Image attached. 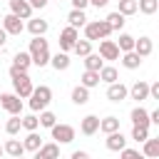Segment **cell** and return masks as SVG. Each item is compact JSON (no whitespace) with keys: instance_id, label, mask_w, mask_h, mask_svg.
<instances>
[{"instance_id":"cell-1","label":"cell","mask_w":159,"mask_h":159,"mask_svg":"<svg viewBox=\"0 0 159 159\" xmlns=\"http://www.w3.org/2000/svg\"><path fill=\"white\" fill-rule=\"evenodd\" d=\"M30 60H32V65H37V67H45V65H50V45H47V40L40 35V37H32L30 40Z\"/></svg>"},{"instance_id":"cell-2","label":"cell","mask_w":159,"mask_h":159,"mask_svg":"<svg viewBox=\"0 0 159 159\" xmlns=\"http://www.w3.org/2000/svg\"><path fill=\"white\" fill-rule=\"evenodd\" d=\"M10 77H12V89H15V94L20 97V99H27L30 97V92H32V80H30V75L27 72H22V70H17V67H10Z\"/></svg>"},{"instance_id":"cell-3","label":"cell","mask_w":159,"mask_h":159,"mask_svg":"<svg viewBox=\"0 0 159 159\" xmlns=\"http://www.w3.org/2000/svg\"><path fill=\"white\" fill-rule=\"evenodd\" d=\"M30 109L32 112H42V109H47V104L52 102V89L47 87V84H40V87H32V92H30Z\"/></svg>"},{"instance_id":"cell-4","label":"cell","mask_w":159,"mask_h":159,"mask_svg":"<svg viewBox=\"0 0 159 159\" xmlns=\"http://www.w3.org/2000/svg\"><path fill=\"white\" fill-rule=\"evenodd\" d=\"M112 35V27L107 25V20H92L84 22V40L94 42V40H107Z\"/></svg>"},{"instance_id":"cell-5","label":"cell","mask_w":159,"mask_h":159,"mask_svg":"<svg viewBox=\"0 0 159 159\" xmlns=\"http://www.w3.org/2000/svg\"><path fill=\"white\" fill-rule=\"evenodd\" d=\"M50 132H52V139H55L57 144H70V142H75V127H70V124H52Z\"/></svg>"},{"instance_id":"cell-6","label":"cell","mask_w":159,"mask_h":159,"mask_svg":"<svg viewBox=\"0 0 159 159\" xmlns=\"http://www.w3.org/2000/svg\"><path fill=\"white\" fill-rule=\"evenodd\" d=\"M0 107L7 114H20L22 112V99L15 92H5V94H0Z\"/></svg>"},{"instance_id":"cell-7","label":"cell","mask_w":159,"mask_h":159,"mask_svg":"<svg viewBox=\"0 0 159 159\" xmlns=\"http://www.w3.org/2000/svg\"><path fill=\"white\" fill-rule=\"evenodd\" d=\"M77 40H80L77 27H65V30L60 32V50H62V52H70V50L75 47Z\"/></svg>"},{"instance_id":"cell-8","label":"cell","mask_w":159,"mask_h":159,"mask_svg":"<svg viewBox=\"0 0 159 159\" xmlns=\"http://www.w3.org/2000/svg\"><path fill=\"white\" fill-rule=\"evenodd\" d=\"M127 97H129V87H124L119 80L107 87V99H109V102H117V104H119V102H124Z\"/></svg>"},{"instance_id":"cell-9","label":"cell","mask_w":159,"mask_h":159,"mask_svg":"<svg viewBox=\"0 0 159 159\" xmlns=\"http://www.w3.org/2000/svg\"><path fill=\"white\" fill-rule=\"evenodd\" d=\"M7 35H20L22 30H25V25H22V20L17 17V15H12V12H7L5 17H2V25H0Z\"/></svg>"},{"instance_id":"cell-10","label":"cell","mask_w":159,"mask_h":159,"mask_svg":"<svg viewBox=\"0 0 159 159\" xmlns=\"http://www.w3.org/2000/svg\"><path fill=\"white\" fill-rule=\"evenodd\" d=\"M119 47H117V42L114 40H99V57L102 60H119Z\"/></svg>"},{"instance_id":"cell-11","label":"cell","mask_w":159,"mask_h":159,"mask_svg":"<svg viewBox=\"0 0 159 159\" xmlns=\"http://www.w3.org/2000/svg\"><path fill=\"white\" fill-rule=\"evenodd\" d=\"M7 5H10V12L17 15L20 20H30L32 17V7H30L27 0H7Z\"/></svg>"},{"instance_id":"cell-12","label":"cell","mask_w":159,"mask_h":159,"mask_svg":"<svg viewBox=\"0 0 159 159\" xmlns=\"http://www.w3.org/2000/svg\"><path fill=\"white\" fill-rule=\"evenodd\" d=\"M104 144H107L109 152H122V149L127 147V137L122 134V129H117V132H109V134H107Z\"/></svg>"},{"instance_id":"cell-13","label":"cell","mask_w":159,"mask_h":159,"mask_svg":"<svg viewBox=\"0 0 159 159\" xmlns=\"http://www.w3.org/2000/svg\"><path fill=\"white\" fill-rule=\"evenodd\" d=\"M32 159H60V144H57V142H47V144H42V147L35 152Z\"/></svg>"},{"instance_id":"cell-14","label":"cell","mask_w":159,"mask_h":159,"mask_svg":"<svg viewBox=\"0 0 159 159\" xmlns=\"http://www.w3.org/2000/svg\"><path fill=\"white\" fill-rule=\"evenodd\" d=\"M152 50H154V42H152V37H147V35H142L139 40H134V52L144 60V57H149L152 55Z\"/></svg>"},{"instance_id":"cell-15","label":"cell","mask_w":159,"mask_h":159,"mask_svg":"<svg viewBox=\"0 0 159 159\" xmlns=\"http://www.w3.org/2000/svg\"><path fill=\"white\" fill-rule=\"evenodd\" d=\"M129 97H132V99H137V102L149 99V84H147V82H142V80H137V82L129 87Z\"/></svg>"},{"instance_id":"cell-16","label":"cell","mask_w":159,"mask_h":159,"mask_svg":"<svg viewBox=\"0 0 159 159\" xmlns=\"http://www.w3.org/2000/svg\"><path fill=\"white\" fill-rule=\"evenodd\" d=\"M80 132H82L84 137H92L94 132H99V117H94V114H87V117L80 122Z\"/></svg>"},{"instance_id":"cell-17","label":"cell","mask_w":159,"mask_h":159,"mask_svg":"<svg viewBox=\"0 0 159 159\" xmlns=\"http://www.w3.org/2000/svg\"><path fill=\"white\" fill-rule=\"evenodd\" d=\"M142 144H144V147H142L144 159H157V157H159V137H149V139H144Z\"/></svg>"},{"instance_id":"cell-18","label":"cell","mask_w":159,"mask_h":159,"mask_svg":"<svg viewBox=\"0 0 159 159\" xmlns=\"http://www.w3.org/2000/svg\"><path fill=\"white\" fill-rule=\"evenodd\" d=\"M47 20H42V17H30V22H27V30H30V35L32 37H40V35H45L47 32Z\"/></svg>"},{"instance_id":"cell-19","label":"cell","mask_w":159,"mask_h":159,"mask_svg":"<svg viewBox=\"0 0 159 159\" xmlns=\"http://www.w3.org/2000/svg\"><path fill=\"white\" fill-rule=\"evenodd\" d=\"M129 117H132V124H137V127H149V112H147L142 104L134 107Z\"/></svg>"},{"instance_id":"cell-20","label":"cell","mask_w":159,"mask_h":159,"mask_svg":"<svg viewBox=\"0 0 159 159\" xmlns=\"http://www.w3.org/2000/svg\"><path fill=\"white\" fill-rule=\"evenodd\" d=\"M2 152H5L7 157H22L25 147H22V142H20V139H7V142L2 144Z\"/></svg>"},{"instance_id":"cell-21","label":"cell","mask_w":159,"mask_h":159,"mask_svg":"<svg viewBox=\"0 0 159 159\" xmlns=\"http://www.w3.org/2000/svg\"><path fill=\"white\" fill-rule=\"evenodd\" d=\"M50 65H52L57 72H62V70H67V67H70V55L60 50L57 55H52V57H50Z\"/></svg>"},{"instance_id":"cell-22","label":"cell","mask_w":159,"mask_h":159,"mask_svg":"<svg viewBox=\"0 0 159 159\" xmlns=\"http://www.w3.org/2000/svg\"><path fill=\"white\" fill-rule=\"evenodd\" d=\"M22 147H25V152H37V149L42 147L40 134H37V132H27V137L22 139Z\"/></svg>"},{"instance_id":"cell-23","label":"cell","mask_w":159,"mask_h":159,"mask_svg":"<svg viewBox=\"0 0 159 159\" xmlns=\"http://www.w3.org/2000/svg\"><path fill=\"white\" fill-rule=\"evenodd\" d=\"M67 22H70V27H84V22H87V15H84V10H70V15H67Z\"/></svg>"},{"instance_id":"cell-24","label":"cell","mask_w":159,"mask_h":159,"mask_svg":"<svg viewBox=\"0 0 159 159\" xmlns=\"http://www.w3.org/2000/svg\"><path fill=\"white\" fill-rule=\"evenodd\" d=\"M122 65H124L127 70H137V67L142 65V57H139L134 50H129V52H122Z\"/></svg>"},{"instance_id":"cell-25","label":"cell","mask_w":159,"mask_h":159,"mask_svg":"<svg viewBox=\"0 0 159 159\" xmlns=\"http://www.w3.org/2000/svg\"><path fill=\"white\" fill-rule=\"evenodd\" d=\"M119 80V75H117V67H112V65H102V70H99V82H107V84H112V82H117Z\"/></svg>"},{"instance_id":"cell-26","label":"cell","mask_w":159,"mask_h":159,"mask_svg":"<svg viewBox=\"0 0 159 159\" xmlns=\"http://www.w3.org/2000/svg\"><path fill=\"white\" fill-rule=\"evenodd\" d=\"M80 84H82V87H87V89L97 87V84H99V72L84 70V72H82V77H80Z\"/></svg>"},{"instance_id":"cell-27","label":"cell","mask_w":159,"mask_h":159,"mask_svg":"<svg viewBox=\"0 0 159 159\" xmlns=\"http://www.w3.org/2000/svg\"><path fill=\"white\" fill-rule=\"evenodd\" d=\"M72 102H75L77 107L87 104V102H89V89H87V87H82V84H77V87L72 89Z\"/></svg>"},{"instance_id":"cell-28","label":"cell","mask_w":159,"mask_h":159,"mask_svg":"<svg viewBox=\"0 0 159 159\" xmlns=\"http://www.w3.org/2000/svg\"><path fill=\"white\" fill-rule=\"evenodd\" d=\"M30 65H32L30 52H17V55L12 57V67H17V70H22V72H27V70H30Z\"/></svg>"},{"instance_id":"cell-29","label":"cell","mask_w":159,"mask_h":159,"mask_svg":"<svg viewBox=\"0 0 159 159\" xmlns=\"http://www.w3.org/2000/svg\"><path fill=\"white\" fill-rule=\"evenodd\" d=\"M102 65H104V60H102L99 55H94V52H89V55H84V70H92V72H99V70H102Z\"/></svg>"},{"instance_id":"cell-30","label":"cell","mask_w":159,"mask_h":159,"mask_svg":"<svg viewBox=\"0 0 159 159\" xmlns=\"http://www.w3.org/2000/svg\"><path fill=\"white\" fill-rule=\"evenodd\" d=\"M104 20H107V25L112 27V32H114V30H122V27H124V22H127V20H124V15H122V12H117V10H114V12H109Z\"/></svg>"},{"instance_id":"cell-31","label":"cell","mask_w":159,"mask_h":159,"mask_svg":"<svg viewBox=\"0 0 159 159\" xmlns=\"http://www.w3.org/2000/svg\"><path fill=\"white\" fill-rule=\"evenodd\" d=\"M119 129V119L117 117H104V119H99V132H104V134H109V132H117Z\"/></svg>"},{"instance_id":"cell-32","label":"cell","mask_w":159,"mask_h":159,"mask_svg":"<svg viewBox=\"0 0 159 159\" xmlns=\"http://www.w3.org/2000/svg\"><path fill=\"white\" fill-rule=\"evenodd\" d=\"M137 10L144 15H154L159 10V0H137Z\"/></svg>"},{"instance_id":"cell-33","label":"cell","mask_w":159,"mask_h":159,"mask_svg":"<svg viewBox=\"0 0 159 159\" xmlns=\"http://www.w3.org/2000/svg\"><path fill=\"white\" fill-rule=\"evenodd\" d=\"M117 47H119V52H129V50H134V37H132V35H127V32H119Z\"/></svg>"},{"instance_id":"cell-34","label":"cell","mask_w":159,"mask_h":159,"mask_svg":"<svg viewBox=\"0 0 159 159\" xmlns=\"http://www.w3.org/2000/svg\"><path fill=\"white\" fill-rule=\"evenodd\" d=\"M22 129V122H20V114H10V119H7V124H5V132L10 134V137H15L17 132Z\"/></svg>"},{"instance_id":"cell-35","label":"cell","mask_w":159,"mask_h":159,"mask_svg":"<svg viewBox=\"0 0 159 159\" xmlns=\"http://www.w3.org/2000/svg\"><path fill=\"white\" fill-rule=\"evenodd\" d=\"M37 119H40V127H47V129H50L52 124H57V117H55V112H50V109H42Z\"/></svg>"},{"instance_id":"cell-36","label":"cell","mask_w":159,"mask_h":159,"mask_svg":"<svg viewBox=\"0 0 159 159\" xmlns=\"http://www.w3.org/2000/svg\"><path fill=\"white\" fill-rule=\"evenodd\" d=\"M117 2H119V10H117V12H122L124 17L137 12V0H117Z\"/></svg>"},{"instance_id":"cell-37","label":"cell","mask_w":159,"mask_h":159,"mask_svg":"<svg viewBox=\"0 0 159 159\" xmlns=\"http://www.w3.org/2000/svg\"><path fill=\"white\" fill-rule=\"evenodd\" d=\"M72 50H75L80 57H84V55H89V52H92V42H89V40H77Z\"/></svg>"},{"instance_id":"cell-38","label":"cell","mask_w":159,"mask_h":159,"mask_svg":"<svg viewBox=\"0 0 159 159\" xmlns=\"http://www.w3.org/2000/svg\"><path fill=\"white\" fill-rule=\"evenodd\" d=\"M20 122H22V129H27V132H35V129L40 127V119H37L35 114H27V117H20Z\"/></svg>"},{"instance_id":"cell-39","label":"cell","mask_w":159,"mask_h":159,"mask_svg":"<svg viewBox=\"0 0 159 159\" xmlns=\"http://www.w3.org/2000/svg\"><path fill=\"white\" fill-rule=\"evenodd\" d=\"M132 139L134 142H144V139H149V127H132Z\"/></svg>"},{"instance_id":"cell-40","label":"cell","mask_w":159,"mask_h":159,"mask_svg":"<svg viewBox=\"0 0 159 159\" xmlns=\"http://www.w3.org/2000/svg\"><path fill=\"white\" fill-rule=\"evenodd\" d=\"M119 154H122V159H144V154L139 149H129V147H124Z\"/></svg>"},{"instance_id":"cell-41","label":"cell","mask_w":159,"mask_h":159,"mask_svg":"<svg viewBox=\"0 0 159 159\" xmlns=\"http://www.w3.org/2000/svg\"><path fill=\"white\" fill-rule=\"evenodd\" d=\"M149 99H159V82L149 84Z\"/></svg>"},{"instance_id":"cell-42","label":"cell","mask_w":159,"mask_h":159,"mask_svg":"<svg viewBox=\"0 0 159 159\" xmlns=\"http://www.w3.org/2000/svg\"><path fill=\"white\" fill-rule=\"evenodd\" d=\"M70 2H72V7H75V10H84V7L89 5V0H70Z\"/></svg>"},{"instance_id":"cell-43","label":"cell","mask_w":159,"mask_h":159,"mask_svg":"<svg viewBox=\"0 0 159 159\" xmlns=\"http://www.w3.org/2000/svg\"><path fill=\"white\" fill-rule=\"evenodd\" d=\"M27 2H30V7H32V10H35V7H37V10H42V7L47 5V0H27Z\"/></svg>"},{"instance_id":"cell-44","label":"cell","mask_w":159,"mask_h":159,"mask_svg":"<svg viewBox=\"0 0 159 159\" xmlns=\"http://www.w3.org/2000/svg\"><path fill=\"white\" fill-rule=\"evenodd\" d=\"M70 159H89V154L87 152H82V149H77V152H72V157Z\"/></svg>"},{"instance_id":"cell-45","label":"cell","mask_w":159,"mask_h":159,"mask_svg":"<svg viewBox=\"0 0 159 159\" xmlns=\"http://www.w3.org/2000/svg\"><path fill=\"white\" fill-rule=\"evenodd\" d=\"M149 124H159V109L149 112Z\"/></svg>"},{"instance_id":"cell-46","label":"cell","mask_w":159,"mask_h":159,"mask_svg":"<svg viewBox=\"0 0 159 159\" xmlns=\"http://www.w3.org/2000/svg\"><path fill=\"white\" fill-rule=\"evenodd\" d=\"M107 2L109 0H89V5H94V7H107Z\"/></svg>"},{"instance_id":"cell-47","label":"cell","mask_w":159,"mask_h":159,"mask_svg":"<svg viewBox=\"0 0 159 159\" xmlns=\"http://www.w3.org/2000/svg\"><path fill=\"white\" fill-rule=\"evenodd\" d=\"M5 42H7V32L0 27V47H5Z\"/></svg>"},{"instance_id":"cell-48","label":"cell","mask_w":159,"mask_h":159,"mask_svg":"<svg viewBox=\"0 0 159 159\" xmlns=\"http://www.w3.org/2000/svg\"><path fill=\"white\" fill-rule=\"evenodd\" d=\"M2 154H5V152H2V147H0V157H2Z\"/></svg>"},{"instance_id":"cell-49","label":"cell","mask_w":159,"mask_h":159,"mask_svg":"<svg viewBox=\"0 0 159 159\" xmlns=\"http://www.w3.org/2000/svg\"><path fill=\"white\" fill-rule=\"evenodd\" d=\"M12 159H22V157H12Z\"/></svg>"}]
</instances>
